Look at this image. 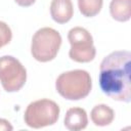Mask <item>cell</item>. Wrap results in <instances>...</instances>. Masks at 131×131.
<instances>
[{
	"label": "cell",
	"instance_id": "2",
	"mask_svg": "<svg viewBox=\"0 0 131 131\" xmlns=\"http://www.w3.org/2000/svg\"><path fill=\"white\" fill-rule=\"evenodd\" d=\"M56 91L68 100H80L88 96L92 88L90 74L85 70L61 73L55 81Z\"/></svg>",
	"mask_w": 131,
	"mask_h": 131
},
{
	"label": "cell",
	"instance_id": "9",
	"mask_svg": "<svg viewBox=\"0 0 131 131\" xmlns=\"http://www.w3.org/2000/svg\"><path fill=\"white\" fill-rule=\"evenodd\" d=\"M91 121L94 125L104 127L108 126L115 119V112L106 104H97L93 106L90 113Z\"/></svg>",
	"mask_w": 131,
	"mask_h": 131
},
{
	"label": "cell",
	"instance_id": "5",
	"mask_svg": "<svg viewBox=\"0 0 131 131\" xmlns=\"http://www.w3.org/2000/svg\"><path fill=\"white\" fill-rule=\"evenodd\" d=\"M68 40L71 44L69 56L77 62H89L94 59L96 49L93 45L91 34L82 27H74L68 33Z\"/></svg>",
	"mask_w": 131,
	"mask_h": 131
},
{
	"label": "cell",
	"instance_id": "3",
	"mask_svg": "<svg viewBox=\"0 0 131 131\" xmlns=\"http://www.w3.org/2000/svg\"><path fill=\"white\" fill-rule=\"evenodd\" d=\"M58 104L48 98H42L31 102L24 115V121L30 128L40 129L54 125L59 118Z\"/></svg>",
	"mask_w": 131,
	"mask_h": 131
},
{
	"label": "cell",
	"instance_id": "14",
	"mask_svg": "<svg viewBox=\"0 0 131 131\" xmlns=\"http://www.w3.org/2000/svg\"><path fill=\"white\" fill-rule=\"evenodd\" d=\"M14 2L21 7H29L33 5L36 2V0H14Z\"/></svg>",
	"mask_w": 131,
	"mask_h": 131
},
{
	"label": "cell",
	"instance_id": "4",
	"mask_svg": "<svg viewBox=\"0 0 131 131\" xmlns=\"http://www.w3.org/2000/svg\"><path fill=\"white\" fill-rule=\"evenodd\" d=\"M61 45V36L53 28L39 29L32 38L31 53L40 62H47L55 58Z\"/></svg>",
	"mask_w": 131,
	"mask_h": 131
},
{
	"label": "cell",
	"instance_id": "7",
	"mask_svg": "<svg viewBox=\"0 0 131 131\" xmlns=\"http://www.w3.org/2000/svg\"><path fill=\"white\" fill-rule=\"evenodd\" d=\"M64 127L70 131H80L87 127L88 117L87 113L82 107H71L67 111L64 120Z\"/></svg>",
	"mask_w": 131,
	"mask_h": 131
},
{
	"label": "cell",
	"instance_id": "11",
	"mask_svg": "<svg viewBox=\"0 0 131 131\" xmlns=\"http://www.w3.org/2000/svg\"><path fill=\"white\" fill-rule=\"evenodd\" d=\"M102 3L103 0H78V7L84 16L92 17L100 12Z\"/></svg>",
	"mask_w": 131,
	"mask_h": 131
},
{
	"label": "cell",
	"instance_id": "13",
	"mask_svg": "<svg viewBox=\"0 0 131 131\" xmlns=\"http://www.w3.org/2000/svg\"><path fill=\"white\" fill-rule=\"evenodd\" d=\"M13 127L12 125L5 119H0V131H8L12 130Z\"/></svg>",
	"mask_w": 131,
	"mask_h": 131
},
{
	"label": "cell",
	"instance_id": "1",
	"mask_svg": "<svg viewBox=\"0 0 131 131\" xmlns=\"http://www.w3.org/2000/svg\"><path fill=\"white\" fill-rule=\"evenodd\" d=\"M131 53L118 50L106 55L99 67L98 82L101 91L118 101H131Z\"/></svg>",
	"mask_w": 131,
	"mask_h": 131
},
{
	"label": "cell",
	"instance_id": "10",
	"mask_svg": "<svg viewBox=\"0 0 131 131\" xmlns=\"http://www.w3.org/2000/svg\"><path fill=\"white\" fill-rule=\"evenodd\" d=\"M112 17L117 21H127L131 17V0H112L110 4Z\"/></svg>",
	"mask_w": 131,
	"mask_h": 131
},
{
	"label": "cell",
	"instance_id": "8",
	"mask_svg": "<svg viewBox=\"0 0 131 131\" xmlns=\"http://www.w3.org/2000/svg\"><path fill=\"white\" fill-rule=\"evenodd\" d=\"M74 14L72 0H52L50 3V15L57 24L68 23Z\"/></svg>",
	"mask_w": 131,
	"mask_h": 131
},
{
	"label": "cell",
	"instance_id": "6",
	"mask_svg": "<svg viewBox=\"0 0 131 131\" xmlns=\"http://www.w3.org/2000/svg\"><path fill=\"white\" fill-rule=\"evenodd\" d=\"M27 81V70L21 62L11 56L4 55L0 57V82L7 92H17Z\"/></svg>",
	"mask_w": 131,
	"mask_h": 131
},
{
	"label": "cell",
	"instance_id": "12",
	"mask_svg": "<svg viewBox=\"0 0 131 131\" xmlns=\"http://www.w3.org/2000/svg\"><path fill=\"white\" fill-rule=\"evenodd\" d=\"M12 38V32L11 29L9 28V26L0 20V48L7 45Z\"/></svg>",
	"mask_w": 131,
	"mask_h": 131
}]
</instances>
